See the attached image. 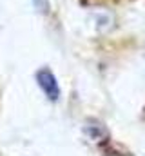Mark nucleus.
Listing matches in <instances>:
<instances>
[{
  "instance_id": "nucleus-1",
  "label": "nucleus",
  "mask_w": 145,
  "mask_h": 156,
  "mask_svg": "<svg viewBox=\"0 0 145 156\" xmlns=\"http://www.w3.org/2000/svg\"><path fill=\"white\" fill-rule=\"evenodd\" d=\"M36 83L40 85V89L44 91V94L47 96V100L51 102H58L60 100V85H58V80L55 76V73L47 67H42L36 71Z\"/></svg>"
},
{
  "instance_id": "nucleus-2",
  "label": "nucleus",
  "mask_w": 145,
  "mask_h": 156,
  "mask_svg": "<svg viewBox=\"0 0 145 156\" xmlns=\"http://www.w3.org/2000/svg\"><path fill=\"white\" fill-rule=\"evenodd\" d=\"M35 5L38 7L40 13H47L49 11V2L47 0H35Z\"/></svg>"
}]
</instances>
